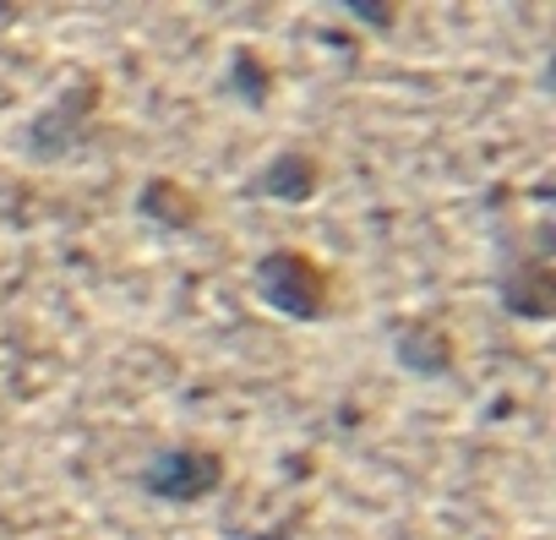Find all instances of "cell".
I'll return each mask as SVG.
<instances>
[{"label": "cell", "mask_w": 556, "mask_h": 540, "mask_svg": "<svg viewBox=\"0 0 556 540\" xmlns=\"http://www.w3.org/2000/svg\"><path fill=\"white\" fill-rule=\"evenodd\" d=\"M251 290L262 296L267 312L290 317V323H328L339 301L333 274L306 246H267L251 262Z\"/></svg>", "instance_id": "cell-1"}, {"label": "cell", "mask_w": 556, "mask_h": 540, "mask_svg": "<svg viewBox=\"0 0 556 540\" xmlns=\"http://www.w3.org/2000/svg\"><path fill=\"white\" fill-rule=\"evenodd\" d=\"M99 110H104V83L93 77V72H83V77H72L34 121H28V159H39V164H61V159H72L88 137H93V126H99Z\"/></svg>", "instance_id": "cell-2"}, {"label": "cell", "mask_w": 556, "mask_h": 540, "mask_svg": "<svg viewBox=\"0 0 556 540\" xmlns=\"http://www.w3.org/2000/svg\"><path fill=\"white\" fill-rule=\"evenodd\" d=\"M496 301L502 312L523 323H545L556 306V267H551V235L540 229L534 240L502 235V262H496Z\"/></svg>", "instance_id": "cell-3"}, {"label": "cell", "mask_w": 556, "mask_h": 540, "mask_svg": "<svg viewBox=\"0 0 556 540\" xmlns=\"http://www.w3.org/2000/svg\"><path fill=\"white\" fill-rule=\"evenodd\" d=\"M142 491L159 497V502H175V507H197L207 502L224 480H229V459L207 442H169L159 448L142 469H137Z\"/></svg>", "instance_id": "cell-4"}, {"label": "cell", "mask_w": 556, "mask_h": 540, "mask_svg": "<svg viewBox=\"0 0 556 540\" xmlns=\"http://www.w3.org/2000/svg\"><path fill=\"white\" fill-rule=\"evenodd\" d=\"M388 350L399 361V372L420 377V382H442L458 372V339L447 334L442 317H393L388 323Z\"/></svg>", "instance_id": "cell-5"}, {"label": "cell", "mask_w": 556, "mask_h": 540, "mask_svg": "<svg viewBox=\"0 0 556 540\" xmlns=\"http://www.w3.org/2000/svg\"><path fill=\"white\" fill-rule=\"evenodd\" d=\"M323 159L306 153V148H285L273 153L251 180H245V197H267V202H312L323 191Z\"/></svg>", "instance_id": "cell-6"}, {"label": "cell", "mask_w": 556, "mask_h": 540, "mask_svg": "<svg viewBox=\"0 0 556 540\" xmlns=\"http://www.w3.org/2000/svg\"><path fill=\"white\" fill-rule=\"evenodd\" d=\"M137 218H148L169 235H186V229L202 224V197L175 175H148L142 191H137Z\"/></svg>", "instance_id": "cell-7"}, {"label": "cell", "mask_w": 556, "mask_h": 540, "mask_svg": "<svg viewBox=\"0 0 556 540\" xmlns=\"http://www.w3.org/2000/svg\"><path fill=\"white\" fill-rule=\"evenodd\" d=\"M229 88H235L240 104L262 110V104L273 99V72H267V61L251 55V50H235V61H229Z\"/></svg>", "instance_id": "cell-8"}, {"label": "cell", "mask_w": 556, "mask_h": 540, "mask_svg": "<svg viewBox=\"0 0 556 540\" xmlns=\"http://www.w3.org/2000/svg\"><path fill=\"white\" fill-rule=\"evenodd\" d=\"M344 17H355V23H366V28H393V12L382 7H361V0H350V7H344Z\"/></svg>", "instance_id": "cell-9"}, {"label": "cell", "mask_w": 556, "mask_h": 540, "mask_svg": "<svg viewBox=\"0 0 556 540\" xmlns=\"http://www.w3.org/2000/svg\"><path fill=\"white\" fill-rule=\"evenodd\" d=\"M251 540H295L290 529H267V535H251Z\"/></svg>", "instance_id": "cell-10"}]
</instances>
